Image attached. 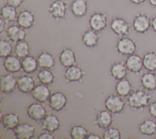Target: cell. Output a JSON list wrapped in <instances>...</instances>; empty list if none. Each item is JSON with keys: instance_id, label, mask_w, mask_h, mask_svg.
Here are the masks:
<instances>
[{"instance_id": "27", "label": "cell", "mask_w": 156, "mask_h": 139, "mask_svg": "<svg viewBox=\"0 0 156 139\" xmlns=\"http://www.w3.org/2000/svg\"><path fill=\"white\" fill-rule=\"evenodd\" d=\"M141 86L146 91H154L156 90V74L154 72L144 73L140 78Z\"/></svg>"}, {"instance_id": "43", "label": "cell", "mask_w": 156, "mask_h": 139, "mask_svg": "<svg viewBox=\"0 0 156 139\" xmlns=\"http://www.w3.org/2000/svg\"><path fill=\"white\" fill-rule=\"evenodd\" d=\"M151 28L152 31L156 33V15L151 18Z\"/></svg>"}, {"instance_id": "40", "label": "cell", "mask_w": 156, "mask_h": 139, "mask_svg": "<svg viewBox=\"0 0 156 139\" xmlns=\"http://www.w3.org/2000/svg\"><path fill=\"white\" fill-rule=\"evenodd\" d=\"M25 0H6V4L15 8L20 7Z\"/></svg>"}, {"instance_id": "34", "label": "cell", "mask_w": 156, "mask_h": 139, "mask_svg": "<svg viewBox=\"0 0 156 139\" xmlns=\"http://www.w3.org/2000/svg\"><path fill=\"white\" fill-rule=\"evenodd\" d=\"M18 13L16 8L7 4L3 6L1 9V17L7 21H15L16 20Z\"/></svg>"}, {"instance_id": "17", "label": "cell", "mask_w": 156, "mask_h": 139, "mask_svg": "<svg viewBox=\"0 0 156 139\" xmlns=\"http://www.w3.org/2000/svg\"><path fill=\"white\" fill-rule=\"evenodd\" d=\"M6 34L9 40L16 43L25 40L27 31L26 29L22 28L18 24H13L7 29Z\"/></svg>"}, {"instance_id": "29", "label": "cell", "mask_w": 156, "mask_h": 139, "mask_svg": "<svg viewBox=\"0 0 156 139\" xmlns=\"http://www.w3.org/2000/svg\"><path fill=\"white\" fill-rule=\"evenodd\" d=\"M38 67L37 59L33 56L28 55L21 60V70L27 74L33 73Z\"/></svg>"}, {"instance_id": "2", "label": "cell", "mask_w": 156, "mask_h": 139, "mask_svg": "<svg viewBox=\"0 0 156 139\" xmlns=\"http://www.w3.org/2000/svg\"><path fill=\"white\" fill-rule=\"evenodd\" d=\"M132 27L134 32L136 34H147L151 28V16L144 12L136 14L133 18Z\"/></svg>"}, {"instance_id": "33", "label": "cell", "mask_w": 156, "mask_h": 139, "mask_svg": "<svg viewBox=\"0 0 156 139\" xmlns=\"http://www.w3.org/2000/svg\"><path fill=\"white\" fill-rule=\"evenodd\" d=\"M88 135V129L82 124L73 125L69 130V136L72 139H85Z\"/></svg>"}, {"instance_id": "25", "label": "cell", "mask_w": 156, "mask_h": 139, "mask_svg": "<svg viewBox=\"0 0 156 139\" xmlns=\"http://www.w3.org/2000/svg\"><path fill=\"white\" fill-rule=\"evenodd\" d=\"M128 72L125 62L123 61L115 62L111 66L110 69V73L112 77L118 81L126 78Z\"/></svg>"}, {"instance_id": "31", "label": "cell", "mask_w": 156, "mask_h": 139, "mask_svg": "<svg viewBox=\"0 0 156 139\" xmlns=\"http://www.w3.org/2000/svg\"><path fill=\"white\" fill-rule=\"evenodd\" d=\"M143 67L149 72L156 71V52L149 51L146 52L143 57Z\"/></svg>"}, {"instance_id": "15", "label": "cell", "mask_w": 156, "mask_h": 139, "mask_svg": "<svg viewBox=\"0 0 156 139\" xmlns=\"http://www.w3.org/2000/svg\"><path fill=\"white\" fill-rule=\"evenodd\" d=\"M9 73L2 75L0 78V89L4 94H10L13 92L17 88V79L13 75Z\"/></svg>"}, {"instance_id": "16", "label": "cell", "mask_w": 156, "mask_h": 139, "mask_svg": "<svg viewBox=\"0 0 156 139\" xmlns=\"http://www.w3.org/2000/svg\"><path fill=\"white\" fill-rule=\"evenodd\" d=\"M30 94L35 101L43 103L48 101L51 95V91L48 85L41 83L35 86Z\"/></svg>"}, {"instance_id": "21", "label": "cell", "mask_w": 156, "mask_h": 139, "mask_svg": "<svg viewBox=\"0 0 156 139\" xmlns=\"http://www.w3.org/2000/svg\"><path fill=\"white\" fill-rule=\"evenodd\" d=\"M100 37V32L90 29L82 33V42L87 47L93 48L98 45Z\"/></svg>"}, {"instance_id": "38", "label": "cell", "mask_w": 156, "mask_h": 139, "mask_svg": "<svg viewBox=\"0 0 156 139\" xmlns=\"http://www.w3.org/2000/svg\"><path fill=\"white\" fill-rule=\"evenodd\" d=\"M149 115L154 118H156V100L150 103L148 106Z\"/></svg>"}, {"instance_id": "18", "label": "cell", "mask_w": 156, "mask_h": 139, "mask_svg": "<svg viewBox=\"0 0 156 139\" xmlns=\"http://www.w3.org/2000/svg\"><path fill=\"white\" fill-rule=\"evenodd\" d=\"M35 86V81L32 77L24 75L17 78V89L23 94L31 93Z\"/></svg>"}, {"instance_id": "44", "label": "cell", "mask_w": 156, "mask_h": 139, "mask_svg": "<svg viewBox=\"0 0 156 139\" xmlns=\"http://www.w3.org/2000/svg\"><path fill=\"white\" fill-rule=\"evenodd\" d=\"M129 1L131 3H132L135 5H137V6L141 5L146 1V0H129Z\"/></svg>"}, {"instance_id": "28", "label": "cell", "mask_w": 156, "mask_h": 139, "mask_svg": "<svg viewBox=\"0 0 156 139\" xmlns=\"http://www.w3.org/2000/svg\"><path fill=\"white\" fill-rule=\"evenodd\" d=\"M132 91V83L130 80L126 78L118 80L115 85V91L116 94L122 98L128 97Z\"/></svg>"}, {"instance_id": "22", "label": "cell", "mask_w": 156, "mask_h": 139, "mask_svg": "<svg viewBox=\"0 0 156 139\" xmlns=\"http://www.w3.org/2000/svg\"><path fill=\"white\" fill-rule=\"evenodd\" d=\"M59 61L61 65L65 68L75 65L76 62V56L74 51L68 47L63 48L59 54Z\"/></svg>"}, {"instance_id": "35", "label": "cell", "mask_w": 156, "mask_h": 139, "mask_svg": "<svg viewBox=\"0 0 156 139\" xmlns=\"http://www.w3.org/2000/svg\"><path fill=\"white\" fill-rule=\"evenodd\" d=\"M14 51L16 56L20 59H23L29 55L30 51V45L25 40L18 42L15 43Z\"/></svg>"}, {"instance_id": "37", "label": "cell", "mask_w": 156, "mask_h": 139, "mask_svg": "<svg viewBox=\"0 0 156 139\" xmlns=\"http://www.w3.org/2000/svg\"><path fill=\"white\" fill-rule=\"evenodd\" d=\"M104 139H121V132L119 128L109 127L105 130L102 135Z\"/></svg>"}, {"instance_id": "3", "label": "cell", "mask_w": 156, "mask_h": 139, "mask_svg": "<svg viewBox=\"0 0 156 139\" xmlns=\"http://www.w3.org/2000/svg\"><path fill=\"white\" fill-rule=\"evenodd\" d=\"M68 5L65 0H53L47 8V12L51 18L55 21L66 18Z\"/></svg>"}, {"instance_id": "20", "label": "cell", "mask_w": 156, "mask_h": 139, "mask_svg": "<svg viewBox=\"0 0 156 139\" xmlns=\"http://www.w3.org/2000/svg\"><path fill=\"white\" fill-rule=\"evenodd\" d=\"M3 67L7 72L15 73L21 70V61L17 56L11 54L4 59Z\"/></svg>"}, {"instance_id": "26", "label": "cell", "mask_w": 156, "mask_h": 139, "mask_svg": "<svg viewBox=\"0 0 156 139\" xmlns=\"http://www.w3.org/2000/svg\"><path fill=\"white\" fill-rule=\"evenodd\" d=\"M38 66L41 69H52L55 63L54 56L49 52L43 50L37 58Z\"/></svg>"}, {"instance_id": "14", "label": "cell", "mask_w": 156, "mask_h": 139, "mask_svg": "<svg viewBox=\"0 0 156 139\" xmlns=\"http://www.w3.org/2000/svg\"><path fill=\"white\" fill-rule=\"evenodd\" d=\"M125 64L128 71L133 74H139L144 68L143 58L136 53L128 56Z\"/></svg>"}, {"instance_id": "30", "label": "cell", "mask_w": 156, "mask_h": 139, "mask_svg": "<svg viewBox=\"0 0 156 139\" xmlns=\"http://www.w3.org/2000/svg\"><path fill=\"white\" fill-rule=\"evenodd\" d=\"M140 132L146 136H153L156 134V122L151 118H146L139 126Z\"/></svg>"}, {"instance_id": "1", "label": "cell", "mask_w": 156, "mask_h": 139, "mask_svg": "<svg viewBox=\"0 0 156 139\" xmlns=\"http://www.w3.org/2000/svg\"><path fill=\"white\" fill-rule=\"evenodd\" d=\"M152 96L141 89L133 90L127 98L129 107L134 111H143L149 106Z\"/></svg>"}, {"instance_id": "5", "label": "cell", "mask_w": 156, "mask_h": 139, "mask_svg": "<svg viewBox=\"0 0 156 139\" xmlns=\"http://www.w3.org/2000/svg\"><path fill=\"white\" fill-rule=\"evenodd\" d=\"M131 26L125 18L120 17H114L110 24V29L118 38L127 36Z\"/></svg>"}, {"instance_id": "42", "label": "cell", "mask_w": 156, "mask_h": 139, "mask_svg": "<svg viewBox=\"0 0 156 139\" xmlns=\"http://www.w3.org/2000/svg\"><path fill=\"white\" fill-rule=\"evenodd\" d=\"M87 138H88V139H101V138H102V137H101L100 135L97 134V133H91L87 135Z\"/></svg>"}, {"instance_id": "23", "label": "cell", "mask_w": 156, "mask_h": 139, "mask_svg": "<svg viewBox=\"0 0 156 139\" xmlns=\"http://www.w3.org/2000/svg\"><path fill=\"white\" fill-rule=\"evenodd\" d=\"M70 9L75 17H83L87 15L88 12V0H73Z\"/></svg>"}, {"instance_id": "4", "label": "cell", "mask_w": 156, "mask_h": 139, "mask_svg": "<svg viewBox=\"0 0 156 139\" xmlns=\"http://www.w3.org/2000/svg\"><path fill=\"white\" fill-rule=\"evenodd\" d=\"M117 52L122 56H130L135 54L137 50L136 42L133 39L124 36L119 38L116 43Z\"/></svg>"}, {"instance_id": "36", "label": "cell", "mask_w": 156, "mask_h": 139, "mask_svg": "<svg viewBox=\"0 0 156 139\" xmlns=\"http://www.w3.org/2000/svg\"><path fill=\"white\" fill-rule=\"evenodd\" d=\"M13 47L10 42L7 40L1 39L0 41V57L4 59L11 55Z\"/></svg>"}, {"instance_id": "32", "label": "cell", "mask_w": 156, "mask_h": 139, "mask_svg": "<svg viewBox=\"0 0 156 139\" xmlns=\"http://www.w3.org/2000/svg\"><path fill=\"white\" fill-rule=\"evenodd\" d=\"M37 78L40 83L49 86L55 81V74L49 69H41L37 73Z\"/></svg>"}, {"instance_id": "39", "label": "cell", "mask_w": 156, "mask_h": 139, "mask_svg": "<svg viewBox=\"0 0 156 139\" xmlns=\"http://www.w3.org/2000/svg\"><path fill=\"white\" fill-rule=\"evenodd\" d=\"M54 133L49 132L48 131H45L42 132L40 134V135L38 137V139H54L55 138V136Z\"/></svg>"}, {"instance_id": "24", "label": "cell", "mask_w": 156, "mask_h": 139, "mask_svg": "<svg viewBox=\"0 0 156 139\" xmlns=\"http://www.w3.org/2000/svg\"><path fill=\"white\" fill-rule=\"evenodd\" d=\"M20 116L17 113H9L4 115H1V122L3 127L6 130H13L20 123Z\"/></svg>"}, {"instance_id": "45", "label": "cell", "mask_w": 156, "mask_h": 139, "mask_svg": "<svg viewBox=\"0 0 156 139\" xmlns=\"http://www.w3.org/2000/svg\"><path fill=\"white\" fill-rule=\"evenodd\" d=\"M148 2L151 7L156 8V0H148Z\"/></svg>"}, {"instance_id": "10", "label": "cell", "mask_w": 156, "mask_h": 139, "mask_svg": "<svg viewBox=\"0 0 156 139\" xmlns=\"http://www.w3.org/2000/svg\"><path fill=\"white\" fill-rule=\"evenodd\" d=\"M36 129L31 123H20L14 130V136L17 139H31L35 135Z\"/></svg>"}, {"instance_id": "7", "label": "cell", "mask_w": 156, "mask_h": 139, "mask_svg": "<svg viewBox=\"0 0 156 139\" xmlns=\"http://www.w3.org/2000/svg\"><path fill=\"white\" fill-rule=\"evenodd\" d=\"M104 105L106 110L112 114H119L124 110L126 103L122 97L117 94H111L105 100Z\"/></svg>"}, {"instance_id": "8", "label": "cell", "mask_w": 156, "mask_h": 139, "mask_svg": "<svg viewBox=\"0 0 156 139\" xmlns=\"http://www.w3.org/2000/svg\"><path fill=\"white\" fill-rule=\"evenodd\" d=\"M27 115L29 118L37 122H40L47 115L46 107L38 102L30 104L26 110Z\"/></svg>"}, {"instance_id": "12", "label": "cell", "mask_w": 156, "mask_h": 139, "mask_svg": "<svg viewBox=\"0 0 156 139\" xmlns=\"http://www.w3.org/2000/svg\"><path fill=\"white\" fill-rule=\"evenodd\" d=\"M85 74L83 70L80 66L75 64L66 68L63 75L65 81L73 83L82 81Z\"/></svg>"}, {"instance_id": "11", "label": "cell", "mask_w": 156, "mask_h": 139, "mask_svg": "<svg viewBox=\"0 0 156 139\" xmlns=\"http://www.w3.org/2000/svg\"><path fill=\"white\" fill-rule=\"evenodd\" d=\"M17 24L25 29L31 28L35 22V15L29 9H23L18 13Z\"/></svg>"}, {"instance_id": "9", "label": "cell", "mask_w": 156, "mask_h": 139, "mask_svg": "<svg viewBox=\"0 0 156 139\" xmlns=\"http://www.w3.org/2000/svg\"><path fill=\"white\" fill-rule=\"evenodd\" d=\"M68 103V98L66 94L62 91H55L51 94L48 105L52 110L59 112L63 110Z\"/></svg>"}, {"instance_id": "13", "label": "cell", "mask_w": 156, "mask_h": 139, "mask_svg": "<svg viewBox=\"0 0 156 139\" xmlns=\"http://www.w3.org/2000/svg\"><path fill=\"white\" fill-rule=\"evenodd\" d=\"M113 121V114L107 110H103L97 113L93 124L98 128L106 129L111 126Z\"/></svg>"}, {"instance_id": "6", "label": "cell", "mask_w": 156, "mask_h": 139, "mask_svg": "<svg viewBox=\"0 0 156 139\" xmlns=\"http://www.w3.org/2000/svg\"><path fill=\"white\" fill-rule=\"evenodd\" d=\"M108 17L106 13L102 12H95L89 17L88 25L90 29L101 32L107 26Z\"/></svg>"}, {"instance_id": "41", "label": "cell", "mask_w": 156, "mask_h": 139, "mask_svg": "<svg viewBox=\"0 0 156 139\" xmlns=\"http://www.w3.org/2000/svg\"><path fill=\"white\" fill-rule=\"evenodd\" d=\"M7 23V21L3 18L2 17H0V32L2 34L3 32L5 31L6 25Z\"/></svg>"}, {"instance_id": "19", "label": "cell", "mask_w": 156, "mask_h": 139, "mask_svg": "<svg viewBox=\"0 0 156 139\" xmlns=\"http://www.w3.org/2000/svg\"><path fill=\"white\" fill-rule=\"evenodd\" d=\"M41 129L43 130L54 133L59 129L60 121L57 115L49 114L41 122Z\"/></svg>"}]
</instances>
